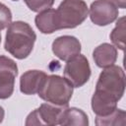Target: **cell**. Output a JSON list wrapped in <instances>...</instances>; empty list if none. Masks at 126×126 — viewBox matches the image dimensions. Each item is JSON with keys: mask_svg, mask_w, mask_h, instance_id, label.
Segmentation results:
<instances>
[{"mask_svg": "<svg viewBox=\"0 0 126 126\" xmlns=\"http://www.w3.org/2000/svg\"><path fill=\"white\" fill-rule=\"evenodd\" d=\"M67 106L55 105L49 102L40 104V106L32 111L26 119V125H60L62 115Z\"/></svg>", "mask_w": 126, "mask_h": 126, "instance_id": "8992f818", "label": "cell"}, {"mask_svg": "<svg viewBox=\"0 0 126 126\" xmlns=\"http://www.w3.org/2000/svg\"><path fill=\"white\" fill-rule=\"evenodd\" d=\"M89 9L84 0H63L56 9L60 30L75 29L88 17Z\"/></svg>", "mask_w": 126, "mask_h": 126, "instance_id": "277c9868", "label": "cell"}, {"mask_svg": "<svg viewBox=\"0 0 126 126\" xmlns=\"http://www.w3.org/2000/svg\"><path fill=\"white\" fill-rule=\"evenodd\" d=\"M34 23L39 32L45 34H50L60 30L57 22L55 9L49 8L39 12L34 18Z\"/></svg>", "mask_w": 126, "mask_h": 126, "instance_id": "7c38bea8", "label": "cell"}, {"mask_svg": "<svg viewBox=\"0 0 126 126\" xmlns=\"http://www.w3.org/2000/svg\"><path fill=\"white\" fill-rule=\"evenodd\" d=\"M109 37L115 47L121 50L125 48V17H121L117 20L115 28L109 34Z\"/></svg>", "mask_w": 126, "mask_h": 126, "instance_id": "9a60e30c", "label": "cell"}, {"mask_svg": "<svg viewBox=\"0 0 126 126\" xmlns=\"http://www.w3.org/2000/svg\"><path fill=\"white\" fill-rule=\"evenodd\" d=\"M125 91V74L121 67L112 65L104 68L99 74L94 94L109 100L118 102Z\"/></svg>", "mask_w": 126, "mask_h": 126, "instance_id": "7a4b0ae2", "label": "cell"}, {"mask_svg": "<svg viewBox=\"0 0 126 126\" xmlns=\"http://www.w3.org/2000/svg\"><path fill=\"white\" fill-rule=\"evenodd\" d=\"M17 75V63L5 55H0V99H6L13 94Z\"/></svg>", "mask_w": 126, "mask_h": 126, "instance_id": "52a82bcc", "label": "cell"}, {"mask_svg": "<svg viewBox=\"0 0 126 126\" xmlns=\"http://www.w3.org/2000/svg\"><path fill=\"white\" fill-rule=\"evenodd\" d=\"M74 87L65 78L58 75L47 76L40 90L38 91V96L46 102L68 106L69 101L73 94Z\"/></svg>", "mask_w": 126, "mask_h": 126, "instance_id": "3957f363", "label": "cell"}, {"mask_svg": "<svg viewBox=\"0 0 126 126\" xmlns=\"http://www.w3.org/2000/svg\"><path fill=\"white\" fill-rule=\"evenodd\" d=\"M54 1L55 0H24V2L31 11L37 13L51 8L54 4Z\"/></svg>", "mask_w": 126, "mask_h": 126, "instance_id": "2e32d148", "label": "cell"}, {"mask_svg": "<svg viewBox=\"0 0 126 126\" xmlns=\"http://www.w3.org/2000/svg\"><path fill=\"white\" fill-rule=\"evenodd\" d=\"M12 1H19V0H12Z\"/></svg>", "mask_w": 126, "mask_h": 126, "instance_id": "44dd1931", "label": "cell"}, {"mask_svg": "<svg viewBox=\"0 0 126 126\" xmlns=\"http://www.w3.org/2000/svg\"><path fill=\"white\" fill-rule=\"evenodd\" d=\"M4 116H5V111H4V108L2 106H0V123H2L3 119H4Z\"/></svg>", "mask_w": 126, "mask_h": 126, "instance_id": "d6986e66", "label": "cell"}, {"mask_svg": "<svg viewBox=\"0 0 126 126\" xmlns=\"http://www.w3.org/2000/svg\"><path fill=\"white\" fill-rule=\"evenodd\" d=\"M35 39L36 34L28 23L16 21L7 29L4 47L15 58L22 60L32 53Z\"/></svg>", "mask_w": 126, "mask_h": 126, "instance_id": "6da1fadb", "label": "cell"}, {"mask_svg": "<svg viewBox=\"0 0 126 126\" xmlns=\"http://www.w3.org/2000/svg\"><path fill=\"white\" fill-rule=\"evenodd\" d=\"M126 112L123 109L116 108L111 113L104 116H96L95 117V125L97 126H117V125H125Z\"/></svg>", "mask_w": 126, "mask_h": 126, "instance_id": "5bb4252c", "label": "cell"}, {"mask_svg": "<svg viewBox=\"0 0 126 126\" xmlns=\"http://www.w3.org/2000/svg\"><path fill=\"white\" fill-rule=\"evenodd\" d=\"M60 125H77V126H87L89 125V117L86 112L77 107H66Z\"/></svg>", "mask_w": 126, "mask_h": 126, "instance_id": "4fadbf2b", "label": "cell"}, {"mask_svg": "<svg viewBox=\"0 0 126 126\" xmlns=\"http://www.w3.org/2000/svg\"><path fill=\"white\" fill-rule=\"evenodd\" d=\"M12 12L11 10L1 3L0 5V31L8 28L12 23Z\"/></svg>", "mask_w": 126, "mask_h": 126, "instance_id": "e0dca14e", "label": "cell"}, {"mask_svg": "<svg viewBox=\"0 0 126 126\" xmlns=\"http://www.w3.org/2000/svg\"><path fill=\"white\" fill-rule=\"evenodd\" d=\"M94 63L99 68H107L114 65L117 60V49L114 45L104 42L99 44L93 51Z\"/></svg>", "mask_w": 126, "mask_h": 126, "instance_id": "8fae6325", "label": "cell"}, {"mask_svg": "<svg viewBox=\"0 0 126 126\" xmlns=\"http://www.w3.org/2000/svg\"><path fill=\"white\" fill-rule=\"evenodd\" d=\"M64 78L71 83L74 88L83 87L91 77V67L87 57L78 54L69 59L63 70Z\"/></svg>", "mask_w": 126, "mask_h": 126, "instance_id": "5b68a950", "label": "cell"}, {"mask_svg": "<svg viewBox=\"0 0 126 126\" xmlns=\"http://www.w3.org/2000/svg\"><path fill=\"white\" fill-rule=\"evenodd\" d=\"M47 75L40 70H29L20 78V91L24 94H35L43 85Z\"/></svg>", "mask_w": 126, "mask_h": 126, "instance_id": "30bf717a", "label": "cell"}, {"mask_svg": "<svg viewBox=\"0 0 126 126\" xmlns=\"http://www.w3.org/2000/svg\"><path fill=\"white\" fill-rule=\"evenodd\" d=\"M117 8H122L125 9L126 8V0H110Z\"/></svg>", "mask_w": 126, "mask_h": 126, "instance_id": "ac0fdd59", "label": "cell"}, {"mask_svg": "<svg viewBox=\"0 0 126 126\" xmlns=\"http://www.w3.org/2000/svg\"><path fill=\"white\" fill-rule=\"evenodd\" d=\"M52 52L60 60L68 61L72 57L80 54L81 42L73 35L58 36L52 42Z\"/></svg>", "mask_w": 126, "mask_h": 126, "instance_id": "9c48e42d", "label": "cell"}, {"mask_svg": "<svg viewBox=\"0 0 126 126\" xmlns=\"http://www.w3.org/2000/svg\"><path fill=\"white\" fill-rule=\"evenodd\" d=\"M118 8L110 0H95L90 7L91 21L100 27L107 26L118 18Z\"/></svg>", "mask_w": 126, "mask_h": 126, "instance_id": "ba28073f", "label": "cell"}, {"mask_svg": "<svg viewBox=\"0 0 126 126\" xmlns=\"http://www.w3.org/2000/svg\"><path fill=\"white\" fill-rule=\"evenodd\" d=\"M0 43H1V33H0Z\"/></svg>", "mask_w": 126, "mask_h": 126, "instance_id": "ffe728a7", "label": "cell"}, {"mask_svg": "<svg viewBox=\"0 0 126 126\" xmlns=\"http://www.w3.org/2000/svg\"><path fill=\"white\" fill-rule=\"evenodd\" d=\"M0 5H1V2H0Z\"/></svg>", "mask_w": 126, "mask_h": 126, "instance_id": "7402d4cb", "label": "cell"}]
</instances>
